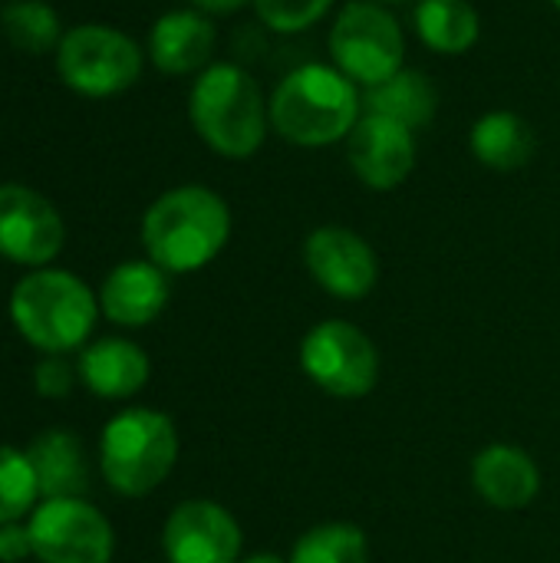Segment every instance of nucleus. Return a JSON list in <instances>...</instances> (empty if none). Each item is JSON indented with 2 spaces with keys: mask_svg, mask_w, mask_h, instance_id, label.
Listing matches in <instances>:
<instances>
[{
  "mask_svg": "<svg viewBox=\"0 0 560 563\" xmlns=\"http://www.w3.org/2000/svg\"><path fill=\"white\" fill-rule=\"evenodd\" d=\"M271 106V132L297 148L347 142L363 115V89L333 63H304L281 76Z\"/></svg>",
  "mask_w": 560,
  "mask_h": 563,
  "instance_id": "1",
  "label": "nucleus"
},
{
  "mask_svg": "<svg viewBox=\"0 0 560 563\" xmlns=\"http://www.w3.org/2000/svg\"><path fill=\"white\" fill-rule=\"evenodd\" d=\"M231 238L228 201L205 185H178L162 191L142 214V244L165 274H191L208 267Z\"/></svg>",
  "mask_w": 560,
  "mask_h": 563,
  "instance_id": "2",
  "label": "nucleus"
},
{
  "mask_svg": "<svg viewBox=\"0 0 560 563\" xmlns=\"http://www.w3.org/2000/svg\"><path fill=\"white\" fill-rule=\"evenodd\" d=\"M195 135L221 158L244 162L261 152L271 132V106L261 82L238 63H211L188 92Z\"/></svg>",
  "mask_w": 560,
  "mask_h": 563,
  "instance_id": "3",
  "label": "nucleus"
},
{
  "mask_svg": "<svg viewBox=\"0 0 560 563\" xmlns=\"http://www.w3.org/2000/svg\"><path fill=\"white\" fill-rule=\"evenodd\" d=\"M96 294L69 271L36 267L10 294V320L40 353L59 356L86 343L96 327Z\"/></svg>",
  "mask_w": 560,
  "mask_h": 563,
  "instance_id": "4",
  "label": "nucleus"
},
{
  "mask_svg": "<svg viewBox=\"0 0 560 563\" xmlns=\"http://www.w3.org/2000/svg\"><path fill=\"white\" fill-rule=\"evenodd\" d=\"M178 462L175 422L155 409H125L109 419L99 442V468L112 492L142 498L155 492Z\"/></svg>",
  "mask_w": 560,
  "mask_h": 563,
  "instance_id": "5",
  "label": "nucleus"
},
{
  "mask_svg": "<svg viewBox=\"0 0 560 563\" xmlns=\"http://www.w3.org/2000/svg\"><path fill=\"white\" fill-rule=\"evenodd\" d=\"M145 49L109 23L69 26L56 46V76L86 99H109L132 89L142 76Z\"/></svg>",
  "mask_w": 560,
  "mask_h": 563,
  "instance_id": "6",
  "label": "nucleus"
},
{
  "mask_svg": "<svg viewBox=\"0 0 560 563\" xmlns=\"http://www.w3.org/2000/svg\"><path fill=\"white\" fill-rule=\"evenodd\" d=\"M327 49L360 89L380 86L406 66V33L396 13L376 0H347L330 23Z\"/></svg>",
  "mask_w": 560,
  "mask_h": 563,
  "instance_id": "7",
  "label": "nucleus"
},
{
  "mask_svg": "<svg viewBox=\"0 0 560 563\" xmlns=\"http://www.w3.org/2000/svg\"><path fill=\"white\" fill-rule=\"evenodd\" d=\"M300 369L323 393L337 399H360L373 393L380 379V353L360 327L347 320H323L300 343Z\"/></svg>",
  "mask_w": 560,
  "mask_h": 563,
  "instance_id": "8",
  "label": "nucleus"
},
{
  "mask_svg": "<svg viewBox=\"0 0 560 563\" xmlns=\"http://www.w3.org/2000/svg\"><path fill=\"white\" fill-rule=\"evenodd\" d=\"M33 558L43 563H109L112 525L83 498H50L30 515Z\"/></svg>",
  "mask_w": 560,
  "mask_h": 563,
  "instance_id": "9",
  "label": "nucleus"
},
{
  "mask_svg": "<svg viewBox=\"0 0 560 563\" xmlns=\"http://www.w3.org/2000/svg\"><path fill=\"white\" fill-rule=\"evenodd\" d=\"M66 241V224L50 198L7 181L0 185V257L23 267H46Z\"/></svg>",
  "mask_w": 560,
  "mask_h": 563,
  "instance_id": "10",
  "label": "nucleus"
},
{
  "mask_svg": "<svg viewBox=\"0 0 560 563\" xmlns=\"http://www.w3.org/2000/svg\"><path fill=\"white\" fill-rule=\"evenodd\" d=\"M304 264L327 294L340 300H363L380 280V261L370 241L343 224L314 228L304 241Z\"/></svg>",
  "mask_w": 560,
  "mask_h": 563,
  "instance_id": "11",
  "label": "nucleus"
},
{
  "mask_svg": "<svg viewBox=\"0 0 560 563\" xmlns=\"http://www.w3.org/2000/svg\"><path fill=\"white\" fill-rule=\"evenodd\" d=\"M416 132L376 112H363L347 135V165L370 191H396L416 168Z\"/></svg>",
  "mask_w": 560,
  "mask_h": 563,
  "instance_id": "12",
  "label": "nucleus"
},
{
  "mask_svg": "<svg viewBox=\"0 0 560 563\" xmlns=\"http://www.w3.org/2000/svg\"><path fill=\"white\" fill-rule=\"evenodd\" d=\"M162 548L168 563H238L241 528L215 501H185L168 515Z\"/></svg>",
  "mask_w": 560,
  "mask_h": 563,
  "instance_id": "13",
  "label": "nucleus"
},
{
  "mask_svg": "<svg viewBox=\"0 0 560 563\" xmlns=\"http://www.w3.org/2000/svg\"><path fill=\"white\" fill-rule=\"evenodd\" d=\"M218 43L215 20L195 7L162 13L149 30V59L165 76H198L211 66Z\"/></svg>",
  "mask_w": 560,
  "mask_h": 563,
  "instance_id": "14",
  "label": "nucleus"
},
{
  "mask_svg": "<svg viewBox=\"0 0 560 563\" xmlns=\"http://www.w3.org/2000/svg\"><path fill=\"white\" fill-rule=\"evenodd\" d=\"M168 303V274L152 261H125L109 271L99 307L116 327H149Z\"/></svg>",
  "mask_w": 560,
  "mask_h": 563,
  "instance_id": "15",
  "label": "nucleus"
},
{
  "mask_svg": "<svg viewBox=\"0 0 560 563\" xmlns=\"http://www.w3.org/2000/svg\"><path fill=\"white\" fill-rule=\"evenodd\" d=\"M475 492L498 511H521L541 492V472L535 459L518 445H488L472 462Z\"/></svg>",
  "mask_w": 560,
  "mask_h": 563,
  "instance_id": "16",
  "label": "nucleus"
},
{
  "mask_svg": "<svg viewBox=\"0 0 560 563\" xmlns=\"http://www.w3.org/2000/svg\"><path fill=\"white\" fill-rule=\"evenodd\" d=\"M149 356L122 336L96 340L79 356V379L102 399L135 396L149 383Z\"/></svg>",
  "mask_w": 560,
  "mask_h": 563,
  "instance_id": "17",
  "label": "nucleus"
},
{
  "mask_svg": "<svg viewBox=\"0 0 560 563\" xmlns=\"http://www.w3.org/2000/svg\"><path fill=\"white\" fill-rule=\"evenodd\" d=\"M469 148L475 162H482L492 172H518L535 158L538 135L525 115L512 109H492L472 122Z\"/></svg>",
  "mask_w": 560,
  "mask_h": 563,
  "instance_id": "18",
  "label": "nucleus"
},
{
  "mask_svg": "<svg viewBox=\"0 0 560 563\" xmlns=\"http://www.w3.org/2000/svg\"><path fill=\"white\" fill-rule=\"evenodd\" d=\"M363 112L386 115L393 122H403L406 129L419 132L432 125L439 112V86L429 73L416 66H403L396 76L383 79L380 86L363 89Z\"/></svg>",
  "mask_w": 560,
  "mask_h": 563,
  "instance_id": "19",
  "label": "nucleus"
},
{
  "mask_svg": "<svg viewBox=\"0 0 560 563\" xmlns=\"http://www.w3.org/2000/svg\"><path fill=\"white\" fill-rule=\"evenodd\" d=\"M26 459L33 465L40 495L50 498H79L86 492V459H83V445L73 432L63 429H50L40 439H33V445L26 449Z\"/></svg>",
  "mask_w": 560,
  "mask_h": 563,
  "instance_id": "20",
  "label": "nucleus"
},
{
  "mask_svg": "<svg viewBox=\"0 0 560 563\" xmlns=\"http://www.w3.org/2000/svg\"><path fill=\"white\" fill-rule=\"evenodd\" d=\"M416 36L439 56H465L482 36V16L472 0H416Z\"/></svg>",
  "mask_w": 560,
  "mask_h": 563,
  "instance_id": "21",
  "label": "nucleus"
},
{
  "mask_svg": "<svg viewBox=\"0 0 560 563\" xmlns=\"http://www.w3.org/2000/svg\"><path fill=\"white\" fill-rule=\"evenodd\" d=\"M0 33L13 49L40 56L50 49L56 53L66 30L59 26V16L46 0H7L0 7Z\"/></svg>",
  "mask_w": 560,
  "mask_h": 563,
  "instance_id": "22",
  "label": "nucleus"
},
{
  "mask_svg": "<svg viewBox=\"0 0 560 563\" xmlns=\"http://www.w3.org/2000/svg\"><path fill=\"white\" fill-rule=\"evenodd\" d=\"M370 544L356 525L330 521L297 538L287 563H366Z\"/></svg>",
  "mask_w": 560,
  "mask_h": 563,
  "instance_id": "23",
  "label": "nucleus"
},
{
  "mask_svg": "<svg viewBox=\"0 0 560 563\" xmlns=\"http://www.w3.org/2000/svg\"><path fill=\"white\" fill-rule=\"evenodd\" d=\"M36 498L40 485L26 452L0 445V525L20 521L26 511H33Z\"/></svg>",
  "mask_w": 560,
  "mask_h": 563,
  "instance_id": "24",
  "label": "nucleus"
},
{
  "mask_svg": "<svg viewBox=\"0 0 560 563\" xmlns=\"http://www.w3.org/2000/svg\"><path fill=\"white\" fill-rule=\"evenodd\" d=\"M337 0H254V13L257 20L274 30V33H304L314 23H320Z\"/></svg>",
  "mask_w": 560,
  "mask_h": 563,
  "instance_id": "25",
  "label": "nucleus"
},
{
  "mask_svg": "<svg viewBox=\"0 0 560 563\" xmlns=\"http://www.w3.org/2000/svg\"><path fill=\"white\" fill-rule=\"evenodd\" d=\"M33 386L46 399H63L73 389V369L59 356H43L33 369Z\"/></svg>",
  "mask_w": 560,
  "mask_h": 563,
  "instance_id": "26",
  "label": "nucleus"
},
{
  "mask_svg": "<svg viewBox=\"0 0 560 563\" xmlns=\"http://www.w3.org/2000/svg\"><path fill=\"white\" fill-rule=\"evenodd\" d=\"M33 554L30 528L26 525H0V563H17Z\"/></svg>",
  "mask_w": 560,
  "mask_h": 563,
  "instance_id": "27",
  "label": "nucleus"
},
{
  "mask_svg": "<svg viewBox=\"0 0 560 563\" xmlns=\"http://www.w3.org/2000/svg\"><path fill=\"white\" fill-rule=\"evenodd\" d=\"M195 10L208 13V16H228V13H238L241 7L254 3V0H188Z\"/></svg>",
  "mask_w": 560,
  "mask_h": 563,
  "instance_id": "28",
  "label": "nucleus"
},
{
  "mask_svg": "<svg viewBox=\"0 0 560 563\" xmlns=\"http://www.w3.org/2000/svg\"><path fill=\"white\" fill-rule=\"evenodd\" d=\"M238 563H287L284 558H277V554H254V558H244V561Z\"/></svg>",
  "mask_w": 560,
  "mask_h": 563,
  "instance_id": "29",
  "label": "nucleus"
},
{
  "mask_svg": "<svg viewBox=\"0 0 560 563\" xmlns=\"http://www.w3.org/2000/svg\"><path fill=\"white\" fill-rule=\"evenodd\" d=\"M376 3H386L389 7V3H403V0H376Z\"/></svg>",
  "mask_w": 560,
  "mask_h": 563,
  "instance_id": "30",
  "label": "nucleus"
},
{
  "mask_svg": "<svg viewBox=\"0 0 560 563\" xmlns=\"http://www.w3.org/2000/svg\"><path fill=\"white\" fill-rule=\"evenodd\" d=\"M551 7H554V10H558V13H560V0H551Z\"/></svg>",
  "mask_w": 560,
  "mask_h": 563,
  "instance_id": "31",
  "label": "nucleus"
}]
</instances>
